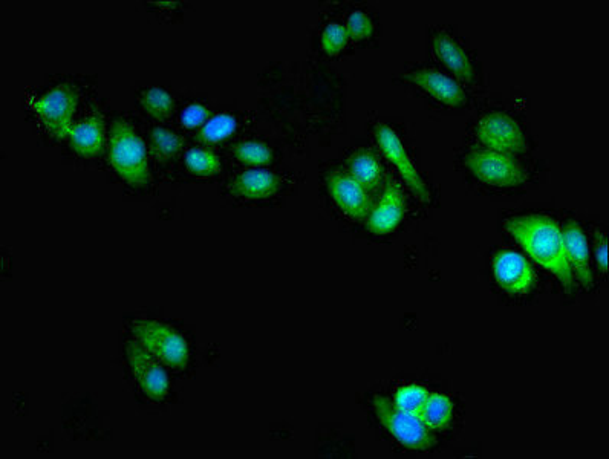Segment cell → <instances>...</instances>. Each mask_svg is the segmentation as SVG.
I'll list each match as a JSON object with an SVG mask.
<instances>
[{"instance_id": "obj_1", "label": "cell", "mask_w": 609, "mask_h": 459, "mask_svg": "<svg viewBox=\"0 0 609 459\" xmlns=\"http://www.w3.org/2000/svg\"><path fill=\"white\" fill-rule=\"evenodd\" d=\"M505 228L531 258L550 270L567 290L573 288V271L565 253L564 235L553 218L547 215L513 216L505 222Z\"/></svg>"}, {"instance_id": "obj_2", "label": "cell", "mask_w": 609, "mask_h": 459, "mask_svg": "<svg viewBox=\"0 0 609 459\" xmlns=\"http://www.w3.org/2000/svg\"><path fill=\"white\" fill-rule=\"evenodd\" d=\"M109 161L124 183L146 186L150 181L146 146L137 129L124 118H117L109 135Z\"/></svg>"}, {"instance_id": "obj_3", "label": "cell", "mask_w": 609, "mask_h": 459, "mask_svg": "<svg viewBox=\"0 0 609 459\" xmlns=\"http://www.w3.org/2000/svg\"><path fill=\"white\" fill-rule=\"evenodd\" d=\"M131 331L135 342L163 365L173 369L186 368L190 357L189 345L186 337L175 328L158 320L137 319L132 322Z\"/></svg>"}, {"instance_id": "obj_4", "label": "cell", "mask_w": 609, "mask_h": 459, "mask_svg": "<svg viewBox=\"0 0 609 459\" xmlns=\"http://www.w3.org/2000/svg\"><path fill=\"white\" fill-rule=\"evenodd\" d=\"M79 89L71 83L49 86L34 101V111L49 134L57 138L68 137L79 106Z\"/></svg>"}, {"instance_id": "obj_5", "label": "cell", "mask_w": 609, "mask_h": 459, "mask_svg": "<svg viewBox=\"0 0 609 459\" xmlns=\"http://www.w3.org/2000/svg\"><path fill=\"white\" fill-rule=\"evenodd\" d=\"M467 170L479 183L492 187H518L527 181L524 167L512 155L489 149L472 150L464 158Z\"/></svg>"}, {"instance_id": "obj_6", "label": "cell", "mask_w": 609, "mask_h": 459, "mask_svg": "<svg viewBox=\"0 0 609 459\" xmlns=\"http://www.w3.org/2000/svg\"><path fill=\"white\" fill-rule=\"evenodd\" d=\"M378 420L392 433V437L412 450H427L434 446L432 429L424 424L420 415L401 411L385 397L374 398Z\"/></svg>"}, {"instance_id": "obj_7", "label": "cell", "mask_w": 609, "mask_h": 459, "mask_svg": "<svg viewBox=\"0 0 609 459\" xmlns=\"http://www.w3.org/2000/svg\"><path fill=\"white\" fill-rule=\"evenodd\" d=\"M429 43L435 59L447 69L456 82L467 86L479 82V71L475 60L452 31L437 28L430 34Z\"/></svg>"}, {"instance_id": "obj_8", "label": "cell", "mask_w": 609, "mask_h": 459, "mask_svg": "<svg viewBox=\"0 0 609 459\" xmlns=\"http://www.w3.org/2000/svg\"><path fill=\"white\" fill-rule=\"evenodd\" d=\"M403 80L447 108H461L466 105L467 95L463 86L443 69L415 65L404 71Z\"/></svg>"}, {"instance_id": "obj_9", "label": "cell", "mask_w": 609, "mask_h": 459, "mask_svg": "<svg viewBox=\"0 0 609 459\" xmlns=\"http://www.w3.org/2000/svg\"><path fill=\"white\" fill-rule=\"evenodd\" d=\"M476 137L482 146L493 152L515 155L527 149V138L518 121L502 112L482 115L476 124Z\"/></svg>"}, {"instance_id": "obj_10", "label": "cell", "mask_w": 609, "mask_h": 459, "mask_svg": "<svg viewBox=\"0 0 609 459\" xmlns=\"http://www.w3.org/2000/svg\"><path fill=\"white\" fill-rule=\"evenodd\" d=\"M375 140H377L378 147L382 150L383 155L388 158V161H391L392 166L400 173L404 184L414 192V195L421 202L429 204V187H427L426 181L423 180V176L420 175L415 164L412 163L408 150L404 147L397 132L386 124H378L375 127Z\"/></svg>"}, {"instance_id": "obj_11", "label": "cell", "mask_w": 609, "mask_h": 459, "mask_svg": "<svg viewBox=\"0 0 609 459\" xmlns=\"http://www.w3.org/2000/svg\"><path fill=\"white\" fill-rule=\"evenodd\" d=\"M126 359L131 366L135 381L140 386L141 391L150 400L160 401L169 394V377L163 363L155 359L154 355L149 354L140 343L135 340L126 342Z\"/></svg>"}, {"instance_id": "obj_12", "label": "cell", "mask_w": 609, "mask_h": 459, "mask_svg": "<svg viewBox=\"0 0 609 459\" xmlns=\"http://www.w3.org/2000/svg\"><path fill=\"white\" fill-rule=\"evenodd\" d=\"M326 186L337 207L349 218L363 219L371 213L372 201L368 189L355 180L354 176L331 173L326 178Z\"/></svg>"}, {"instance_id": "obj_13", "label": "cell", "mask_w": 609, "mask_h": 459, "mask_svg": "<svg viewBox=\"0 0 609 459\" xmlns=\"http://www.w3.org/2000/svg\"><path fill=\"white\" fill-rule=\"evenodd\" d=\"M493 276L502 290L510 294H527L536 282L535 271L527 259L513 250H502L493 259Z\"/></svg>"}, {"instance_id": "obj_14", "label": "cell", "mask_w": 609, "mask_h": 459, "mask_svg": "<svg viewBox=\"0 0 609 459\" xmlns=\"http://www.w3.org/2000/svg\"><path fill=\"white\" fill-rule=\"evenodd\" d=\"M406 215V198L398 181L386 186L380 201L369 213L368 228L375 235H389L395 232Z\"/></svg>"}, {"instance_id": "obj_15", "label": "cell", "mask_w": 609, "mask_h": 459, "mask_svg": "<svg viewBox=\"0 0 609 459\" xmlns=\"http://www.w3.org/2000/svg\"><path fill=\"white\" fill-rule=\"evenodd\" d=\"M562 235L571 271H576L577 279L583 287L591 288L593 274L590 267V247L582 227L577 222L570 221L562 230Z\"/></svg>"}, {"instance_id": "obj_16", "label": "cell", "mask_w": 609, "mask_h": 459, "mask_svg": "<svg viewBox=\"0 0 609 459\" xmlns=\"http://www.w3.org/2000/svg\"><path fill=\"white\" fill-rule=\"evenodd\" d=\"M230 189L233 195L241 198L267 199L284 189V181L270 170H245L236 176Z\"/></svg>"}, {"instance_id": "obj_17", "label": "cell", "mask_w": 609, "mask_h": 459, "mask_svg": "<svg viewBox=\"0 0 609 459\" xmlns=\"http://www.w3.org/2000/svg\"><path fill=\"white\" fill-rule=\"evenodd\" d=\"M105 132L103 117L98 114L88 115L71 127L68 135L69 143L82 157L94 158L105 146Z\"/></svg>"}, {"instance_id": "obj_18", "label": "cell", "mask_w": 609, "mask_h": 459, "mask_svg": "<svg viewBox=\"0 0 609 459\" xmlns=\"http://www.w3.org/2000/svg\"><path fill=\"white\" fill-rule=\"evenodd\" d=\"M349 175L354 176L368 190L377 189L385 181V169L375 153L359 150L348 160Z\"/></svg>"}, {"instance_id": "obj_19", "label": "cell", "mask_w": 609, "mask_h": 459, "mask_svg": "<svg viewBox=\"0 0 609 459\" xmlns=\"http://www.w3.org/2000/svg\"><path fill=\"white\" fill-rule=\"evenodd\" d=\"M453 417V403L443 394H429L420 418L430 429H446Z\"/></svg>"}, {"instance_id": "obj_20", "label": "cell", "mask_w": 609, "mask_h": 459, "mask_svg": "<svg viewBox=\"0 0 609 459\" xmlns=\"http://www.w3.org/2000/svg\"><path fill=\"white\" fill-rule=\"evenodd\" d=\"M140 105L147 114L155 118H166L175 108L172 94L160 86H150L140 94Z\"/></svg>"}, {"instance_id": "obj_21", "label": "cell", "mask_w": 609, "mask_h": 459, "mask_svg": "<svg viewBox=\"0 0 609 459\" xmlns=\"http://www.w3.org/2000/svg\"><path fill=\"white\" fill-rule=\"evenodd\" d=\"M184 140L167 127H154L150 134V147L155 157L160 160H172L183 149Z\"/></svg>"}, {"instance_id": "obj_22", "label": "cell", "mask_w": 609, "mask_h": 459, "mask_svg": "<svg viewBox=\"0 0 609 459\" xmlns=\"http://www.w3.org/2000/svg\"><path fill=\"white\" fill-rule=\"evenodd\" d=\"M238 129V120L232 114H218L209 118L202 126L201 138L206 143L216 144L232 137Z\"/></svg>"}, {"instance_id": "obj_23", "label": "cell", "mask_w": 609, "mask_h": 459, "mask_svg": "<svg viewBox=\"0 0 609 459\" xmlns=\"http://www.w3.org/2000/svg\"><path fill=\"white\" fill-rule=\"evenodd\" d=\"M189 172L199 176H213L221 172V160L216 157L215 153L201 147H193L184 157Z\"/></svg>"}, {"instance_id": "obj_24", "label": "cell", "mask_w": 609, "mask_h": 459, "mask_svg": "<svg viewBox=\"0 0 609 459\" xmlns=\"http://www.w3.org/2000/svg\"><path fill=\"white\" fill-rule=\"evenodd\" d=\"M236 160L248 166H267L273 161V150L261 141H244L235 147Z\"/></svg>"}, {"instance_id": "obj_25", "label": "cell", "mask_w": 609, "mask_h": 459, "mask_svg": "<svg viewBox=\"0 0 609 459\" xmlns=\"http://www.w3.org/2000/svg\"><path fill=\"white\" fill-rule=\"evenodd\" d=\"M349 40L345 25L339 22L328 23L320 34V46L328 56H339Z\"/></svg>"}, {"instance_id": "obj_26", "label": "cell", "mask_w": 609, "mask_h": 459, "mask_svg": "<svg viewBox=\"0 0 609 459\" xmlns=\"http://www.w3.org/2000/svg\"><path fill=\"white\" fill-rule=\"evenodd\" d=\"M429 392L426 388L418 385L403 386L398 389L395 394L394 404L401 411L411 412V414L420 415L424 403H426Z\"/></svg>"}, {"instance_id": "obj_27", "label": "cell", "mask_w": 609, "mask_h": 459, "mask_svg": "<svg viewBox=\"0 0 609 459\" xmlns=\"http://www.w3.org/2000/svg\"><path fill=\"white\" fill-rule=\"evenodd\" d=\"M346 31L349 39L355 42H366L375 36V22L368 13L362 10H355L346 17Z\"/></svg>"}, {"instance_id": "obj_28", "label": "cell", "mask_w": 609, "mask_h": 459, "mask_svg": "<svg viewBox=\"0 0 609 459\" xmlns=\"http://www.w3.org/2000/svg\"><path fill=\"white\" fill-rule=\"evenodd\" d=\"M209 118L210 114L207 106L201 105V103H192L181 112L180 120L186 129H196V127L204 126Z\"/></svg>"}, {"instance_id": "obj_29", "label": "cell", "mask_w": 609, "mask_h": 459, "mask_svg": "<svg viewBox=\"0 0 609 459\" xmlns=\"http://www.w3.org/2000/svg\"><path fill=\"white\" fill-rule=\"evenodd\" d=\"M594 256H596L597 265L603 273L608 271V245L603 233H596V244H594Z\"/></svg>"}]
</instances>
